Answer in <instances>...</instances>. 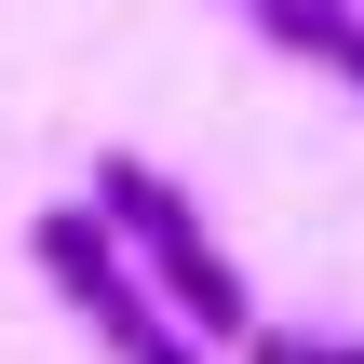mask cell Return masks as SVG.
Instances as JSON below:
<instances>
[{"label": "cell", "mask_w": 364, "mask_h": 364, "mask_svg": "<svg viewBox=\"0 0 364 364\" xmlns=\"http://www.w3.org/2000/svg\"><path fill=\"white\" fill-rule=\"evenodd\" d=\"M81 203H95V230H108V243L135 257V284H149V297H162V311H176V324H189V338H203L216 364H230L243 338H257V297H243L230 243L203 230V203H189V189H176L162 162L108 149V162L81 176Z\"/></svg>", "instance_id": "cell-1"}, {"label": "cell", "mask_w": 364, "mask_h": 364, "mask_svg": "<svg viewBox=\"0 0 364 364\" xmlns=\"http://www.w3.org/2000/svg\"><path fill=\"white\" fill-rule=\"evenodd\" d=\"M27 257H41V284L81 311V338H95L108 364H216L189 324H176V311H162V297H149V284H135V257L95 230V203H54V216H27Z\"/></svg>", "instance_id": "cell-2"}, {"label": "cell", "mask_w": 364, "mask_h": 364, "mask_svg": "<svg viewBox=\"0 0 364 364\" xmlns=\"http://www.w3.org/2000/svg\"><path fill=\"white\" fill-rule=\"evenodd\" d=\"M243 364H364V338H338V324H257Z\"/></svg>", "instance_id": "cell-3"}]
</instances>
